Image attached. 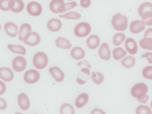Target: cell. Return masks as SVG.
<instances>
[{
    "label": "cell",
    "mask_w": 152,
    "mask_h": 114,
    "mask_svg": "<svg viewBox=\"0 0 152 114\" xmlns=\"http://www.w3.org/2000/svg\"><path fill=\"white\" fill-rule=\"evenodd\" d=\"M128 18L120 13H117L113 17L112 25L115 30L119 31H125L128 26Z\"/></svg>",
    "instance_id": "6da1fadb"
},
{
    "label": "cell",
    "mask_w": 152,
    "mask_h": 114,
    "mask_svg": "<svg viewBox=\"0 0 152 114\" xmlns=\"http://www.w3.org/2000/svg\"><path fill=\"white\" fill-rule=\"evenodd\" d=\"M33 64L35 67L37 69H44L48 65V57L44 52H37L34 56L33 58Z\"/></svg>",
    "instance_id": "7a4b0ae2"
},
{
    "label": "cell",
    "mask_w": 152,
    "mask_h": 114,
    "mask_svg": "<svg viewBox=\"0 0 152 114\" xmlns=\"http://www.w3.org/2000/svg\"><path fill=\"white\" fill-rule=\"evenodd\" d=\"M90 25L87 22H81L76 25L75 28V34L76 36L83 37L88 35L91 32Z\"/></svg>",
    "instance_id": "3957f363"
},
{
    "label": "cell",
    "mask_w": 152,
    "mask_h": 114,
    "mask_svg": "<svg viewBox=\"0 0 152 114\" xmlns=\"http://www.w3.org/2000/svg\"><path fill=\"white\" fill-rule=\"evenodd\" d=\"M138 14L142 20L147 19L152 17V4L147 2L144 3L138 8Z\"/></svg>",
    "instance_id": "277c9868"
},
{
    "label": "cell",
    "mask_w": 152,
    "mask_h": 114,
    "mask_svg": "<svg viewBox=\"0 0 152 114\" xmlns=\"http://www.w3.org/2000/svg\"><path fill=\"white\" fill-rule=\"evenodd\" d=\"M41 41L40 36L35 32H31L27 34L24 38V43L28 46H37Z\"/></svg>",
    "instance_id": "5b68a950"
},
{
    "label": "cell",
    "mask_w": 152,
    "mask_h": 114,
    "mask_svg": "<svg viewBox=\"0 0 152 114\" xmlns=\"http://www.w3.org/2000/svg\"><path fill=\"white\" fill-rule=\"evenodd\" d=\"M40 75L39 72L34 69H31L27 71L24 75V81L29 84L35 83L39 81Z\"/></svg>",
    "instance_id": "8992f818"
},
{
    "label": "cell",
    "mask_w": 152,
    "mask_h": 114,
    "mask_svg": "<svg viewBox=\"0 0 152 114\" xmlns=\"http://www.w3.org/2000/svg\"><path fill=\"white\" fill-rule=\"evenodd\" d=\"M27 10L30 15L37 17L41 15L42 11V8L39 3L32 1L28 4Z\"/></svg>",
    "instance_id": "52a82bcc"
},
{
    "label": "cell",
    "mask_w": 152,
    "mask_h": 114,
    "mask_svg": "<svg viewBox=\"0 0 152 114\" xmlns=\"http://www.w3.org/2000/svg\"><path fill=\"white\" fill-rule=\"evenodd\" d=\"M26 65L27 62L26 59L21 56L16 57L12 61V68L16 72L23 71L25 70Z\"/></svg>",
    "instance_id": "ba28073f"
},
{
    "label": "cell",
    "mask_w": 152,
    "mask_h": 114,
    "mask_svg": "<svg viewBox=\"0 0 152 114\" xmlns=\"http://www.w3.org/2000/svg\"><path fill=\"white\" fill-rule=\"evenodd\" d=\"M8 6L12 11L18 13L23 11L25 4L22 0H11L9 2Z\"/></svg>",
    "instance_id": "9c48e42d"
},
{
    "label": "cell",
    "mask_w": 152,
    "mask_h": 114,
    "mask_svg": "<svg viewBox=\"0 0 152 114\" xmlns=\"http://www.w3.org/2000/svg\"><path fill=\"white\" fill-rule=\"evenodd\" d=\"M148 91V88L144 83H138L132 88L131 91V94L134 97H137L140 93H146Z\"/></svg>",
    "instance_id": "30bf717a"
},
{
    "label": "cell",
    "mask_w": 152,
    "mask_h": 114,
    "mask_svg": "<svg viewBox=\"0 0 152 114\" xmlns=\"http://www.w3.org/2000/svg\"><path fill=\"white\" fill-rule=\"evenodd\" d=\"M125 45L126 49L131 55H135L137 53L138 51L137 44L133 38H127L125 41Z\"/></svg>",
    "instance_id": "8fae6325"
},
{
    "label": "cell",
    "mask_w": 152,
    "mask_h": 114,
    "mask_svg": "<svg viewBox=\"0 0 152 114\" xmlns=\"http://www.w3.org/2000/svg\"><path fill=\"white\" fill-rule=\"evenodd\" d=\"M4 29L7 34L11 37L17 36L18 33V26L12 22H7L4 25Z\"/></svg>",
    "instance_id": "7c38bea8"
},
{
    "label": "cell",
    "mask_w": 152,
    "mask_h": 114,
    "mask_svg": "<svg viewBox=\"0 0 152 114\" xmlns=\"http://www.w3.org/2000/svg\"><path fill=\"white\" fill-rule=\"evenodd\" d=\"M145 29V24L141 20H136L131 22L130 25V30L131 33L137 34L141 33Z\"/></svg>",
    "instance_id": "4fadbf2b"
},
{
    "label": "cell",
    "mask_w": 152,
    "mask_h": 114,
    "mask_svg": "<svg viewBox=\"0 0 152 114\" xmlns=\"http://www.w3.org/2000/svg\"><path fill=\"white\" fill-rule=\"evenodd\" d=\"M99 55L102 59L108 60L110 59L111 52L107 43H103L99 50Z\"/></svg>",
    "instance_id": "5bb4252c"
},
{
    "label": "cell",
    "mask_w": 152,
    "mask_h": 114,
    "mask_svg": "<svg viewBox=\"0 0 152 114\" xmlns=\"http://www.w3.org/2000/svg\"><path fill=\"white\" fill-rule=\"evenodd\" d=\"M14 77L13 72L10 68L7 67L0 68V78L4 81H11Z\"/></svg>",
    "instance_id": "9a60e30c"
},
{
    "label": "cell",
    "mask_w": 152,
    "mask_h": 114,
    "mask_svg": "<svg viewBox=\"0 0 152 114\" xmlns=\"http://www.w3.org/2000/svg\"><path fill=\"white\" fill-rule=\"evenodd\" d=\"M49 71L53 78L58 82L63 81L65 77L63 72L58 67H53L49 69Z\"/></svg>",
    "instance_id": "2e32d148"
},
{
    "label": "cell",
    "mask_w": 152,
    "mask_h": 114,
    "mask_svg": "<svg viewBox=\"0 0 152 114\" xmlns=\"http://www.w3.org/2000/svg\"><path fill=\"white\" fill-rule=\"evenodd\" d=\"M18 103L20 109L27 110L30 107V101L28 96L25 93L20 94L18 97Z\"/></svg>",
    "instance_id": "e0dca14e"
},
{
    "label": "cell",
    "mask_w": 152,
    "mask_h": 114,
    "mask_svg": "<svg viewBox=\"0 0 152 114\" xmlns=\"http://www.w3.org/2000/svg\"><path fill=\"white\" fill-rule=\"evenodd\" d=\"M62 27V23L60 20L53 18L47 23V28L52 32H58Z\"/></svg>",
    "instance_id": "ac0fdd59"
},
{
    "label": "cell",
    "mask_w": 152,
    "mask_h": 114,
    "mask_svg": "<svg viewBox=\"0 0 152 114\" xmlns=\"http://www.w3.org/2000/svg\"><path fill=\"white\" fill-rule=\"evenodd\" d=\"M90 73V71L88 68H84L81 69L79 74L77 78L78 83L80 85L85 84L89 78Z\"/></svg>",
    "instance_id": "d6986e66"
},
{
    "label": "cell",
    "mask_w": 152,
    "mask_h": 114,
    "mask_svg": "<svg viewBox=\"0 0 152 114\" xmlns=\"http://www.w3.org/2000/svg\"><path fill=\"white\" fill-rule=\"evenodd\" d=\"M100 43V38L96 35H92L90 36L88 38L86 41L88 47L91 49H95L97 48L99 46Z\"/></svg>",
    "instance_id": "ffe728a7"
},
{
    "label": "cell",
    "mask_w": 152,
    "mask_h": 114,
    "mask_svg": "<svg viewBox=\"0 0 152 114\" xmlns=\"http://www.w3.org/2000/svg\"><path fill=\"white\" fill-rule=\"evenodd\" d=\"M56 46L58 48L68 49L72 47V44L69 40L63 37H59L55 41Z\"/></svg>",
    "instance_id": "44dd1931"
},
{
    "label": "cell",
    "mask_w": 152,
    "mask_h": 114,
    "mask_svg": "<svg viewBox=\"0 0 152 114\" xmlns=\"http://www.w3.org/2000/svg\"><path fill=\"white\" fill-rule=\"evenodd\" d=\"M71 56L75 59L80 60L85 57V52L84 49L80 47H75L71 50Z\"/></svg>",
    "instance_id": "7402d4cb"
},
{
    "label": "cell",
    "mask_w": 152,
    "mask_h": 114,
    "mask_svg": "<svg viewBox=\"0 0 152 114\" xmlns=\"http://www.w3.org/2000/svg\"><path fill=\"white\" fill-rule=\"evenodd\" d=\"M88 100V96L86 93H82L76 99L75 106L77 108H81L86 105Z\"/></svg>",
    "instance_id": "603a6c76"
},
{
    "label": "cell",
    "mask_w": 152,
    "mask_h": 114,
    "mask_svg": "<svg viewBox=\"0 0 152 114\" xmlns=\"http://www.w3.org/2000/svg\"><path fill=\"white\" fill-rule=\"evenodd\" d=\"M31 27L29 24L25 23L21 25L19 31V38L20 41H24L25 36L31 31Z\"/></svg>",
    "instance_id": "cb8c5ba5"
},
{
    "label": "cell",
    "mask_w": 152,
    "mask_h": 114,
    "mask_svg": "<svg viewBox=\"0 0 152 114\" xmlns=\"http://www.w3.org/2000/svg\"><path fill=\"white\" fill-rule=\"evenodd\" d=\"M8 48L13 53H18L22 55H26V51L25 47L20 45L9 44Z\"/></svg>",
    "instance_id": "d4e9b609"
},
{
    "label": "cell",
    "mask_w": 152,
    "mask_h": 114,
    "mask_svg": "<svg viewBox=\"0 0 152 114\" xmlns=\"http://www.w3.org/2000/svg\"><path fill=\"white\" fill-rule=\"evenodd\" d=\"M135 59L132 56H128L121 60V64L124 67L127 68H131L135 64Z\"/></svg>",
    "instance_id": "484cf974"
},
{
    "label": "cell",
    "mask_w": 152,
    "mask_h": 114,
    "mask_svg": "<svg viewBox=\"0 0 152 114\" xmlns=\"http://www.w3.org/2000/svg\"><path fill=\"white\" fill-rule=\"evenodd\" d=\"M77 5V3L75 1L70 2L67 3L66 4H61L58 8V13H62V12H65L69 10L73 9V8L75 7Z\"/></svg>",
    "instance_id": "4316f807"
},
{
    "label": "cell",
    "mask_w": 152,
    "mask_h": 114,
    "mask_svg": "<svg viewBox=\"0 0 152 114\" xmlns=\"http://www.w3.org/2000/svg\"><path fill=\"white\" fill-rule=\"evenodd\" d=\"M140 46L144 49L152 50V38L145 37L139 42Z\"/></svg>",
    "instance_id": "83f0119b"
},
{
    "label": "cell",
    "mask_w": 152,
    "mask_h": 114,
    "mask_svg": "<svg viewBox=\"0 0 152 114\" xmlns=\"http://www.w3.org/2000/svg\"><path fill=\"white\" fill-rule=\"evenodd\" d=\"M113 57L116 60H119L126 55L127 53L121 47L116 48L113 51Z\"/></svg>",
    "instance_id": "f1b7e54d"
},
{
    "label": "cell",
    "mask_w": 152,
    "mask_h": 114,
    "mask_svg": "<svg viewBox=\"0 0 152 114\" xmlns=\"http://www.w3.org/2000/svg\"><path fill=\"white\" fill-rule=\"evenodd\" d=\"M93 81L97 85L101 84L104 80V76L102 73L93 72L91 76Z\"/></svg>",
    "instance_id": "f546056e"
},
{
    "label": "cell",
    "mask_w": 152,
    "mask_h": 114,
    "mask_svg": "<svg viewBox=\"0 0 152 114\" xmlns=\"http://www.w3.org/2000/svg\"><path fill=\"white\" fill-rule=\"evenodd\" d=\"M60 17L69 20H77L80 18L81 15L76 12H69L59 16Z\"/></svg>",
    "instance_id": "4dcf8cb0"
},
{
    "label": "cell",
    "mask_w": 152,
    "mask_h": 114,
    "mask_svg": "<svg viewBox=\"0 0 152 114\" xmlns=\"http://www.w3.org/2000/svg\"><path fill=\"white\" fill-rule=\"evenodd\" d=\"M64 3L63 0H52L50 4V9L52 12L58 13V8L61 4Z\"/></svg>",
    "instance_id": "1f68e13d"
},
{
    "label": "cell",
    "mask_w": 152,
    "mask_h": 114,
    "mask_svg": "<svg viewBox=\"0 0 152 114\" xmlns=\"http://www.w3.org/2000/svg\"><path fill=\"white\" fill-rule=\"evenodd\" d=\"M126 37V35L122 33H118L116 34L113 36V44L115 46H119L125 40Z\"/></svg>",
    "instance_id": "d6a6232c"
},
{
    "label": "cell",
    "mask_w": 152,
    "mask_h": 114,
    "mask_svg": "<svg viewBox=\"0 0 152 114\" xmlns=\"http://www.w3.org/2000/svg\"><path fill=\"white\" fill-rule=\"evenodd\" d=\"M60 113L61 114H75V109L69 104H64L61 107Z\"/></svg>",
    "instance_id": "836d02e7"
},
{
    "label": "cell",
    "mask_w": 152,
    "mask_h": 114,
    "mask_svg": "<svg viewBox=\"0 0 152 114\" xmlns=\"http://www.w3.org/2000/svg\"><path fill=\"white\" fill-rule=\"evenodd\" d=\"M136 114H151L152 112L150 107L147 106L140 105L137 109Z\"/></svg>",
    "instance_id": "e575fe53"
},
{
    "label": "cell",
    "mask_w": 152,
    "mask_h": 114,
    "mask_svg": "<svg viewBox=\"0 0 152 114\" xmlns=\"http://www.w3.org/2000/svg\"><path fill=\"white\" fill-rule=\"evenodd\" d=\"M142 74L145 78L152 80V66L146 67L143 70Z\"/></svg>",
    "instance_id": "d590c367"
},
{
    "label": "cell",
    "mask_w": 152,
    "mask_h": 114,
    "mask_svg": "<svg viewBox=\"0 0 152 114\" xmlns=\"http://www.w3.org/2000/svg\"><path fill=\"white\" fill-rule=\"evenodd\" d=\"M149 98V96L146 95L145 93H140L137 96V98L138 101L140 102V103L145 104V103H147Z\"/></svg>",
    "instance_id": "8d00e7d4"
},
{
    "label": "cell",
    "mask_w": 152,
    "mask_h": 114,
    "mask_svg": "<svg viewBox=\"0 0 152 114\" xmlns=\"http://www.w3.org/2000/svg\"><path fill=\"white\" fill-rule=\"evenodd\" d=\"M11 0H0V9L2 10L7 11L9 10V2Z\"/></svg>",
    "instance_id": "74e56055"
},
{
    "label": "cell",
    "mask_w": 152,
    "mask_h": 114,
    "mask_svg": "<svg viewBox=\"0 0 152 114\" xmlns=\"http://www.w3.org/2000/svg\"><path fill=\"white\" fill-rule=\"evenodd\" d=\"M80 4L83 8H88L91 4V1L90 0H80Z\"/></svg>",
    "instance_id": "f35d334b"
},
{
    "label": "cell",
    "mask_w": 152,
    "mask_h": 114,
    "mask_svg": "<svg viewBox=\"0 0 152 114\" xmlns=\"http://www.w3.org/2000/svg\"><path fill=\"white\" fill-rule=\"evenodd\" d=\"M145 57L148 60V62L150 64H152V53L147 52L145 53L142 56V58Z\"/></svg>",
    "instance_id": "ab89813d"
},
{
    "label": "cell",
    "mask_w": 152,
    "mask_h": 114,
    "mask_svg": "<svg viewBox=\"0 0 152 114\" xmlns=\"http://www.w3.org/2000/svg\"><path fill=\"white\" fill-rule=\"evenodd\" d=\"M7 103L3 99L0 98V110H4L7 107Z\"/></svg>",
    "instance_id": "60d3db41"
},
{
    "label": "cell",
    "mask_w": 152,
    "mask_h": 114,
    "mask_svg": "<svg viewBox=\"0 0 152 114\" xmlns=\"http://www.w3.org/2000/svg\"><path fill=\"white\" fill-rule=\"evenodd\" d=\"M6 91V85L3 82L0 81V96L2 95Z\"/></svg>",
    "instance_id": "b9f144b4"
},
{
    "label": "cell",
    "mask_w": 152,
    "mask_h": 114,
    "mask_svg": "<svg viewBox=\"0 0 152 114\" xmlns=\"http://www.w3.org/2000/svg\"><path fill=\"white\" fill-rule=\"evenodd\" d=\"M144 37H150L152 38V28H149L145 33Z\"/></svg>",
    "instance_id": "7bdbcfd3"
},
{
    "label": "cell",
    "mask_w": 152,
    "mask_h": 114,
    "mask_svg": "<svg viewBox=\"0 0 152 114\" xmlns=\"http://www.w3.org/2000/svg\"><path fill=\"white\" fill-rule=\"evenodd\" d=\"M91 114H105V113L102 110L95 108L91 112Z\"/></svg>",
    "instance_id": "ee69618b"
},
{
    "label": "cell",
    "mask_w": 152,
    "mask_h": 114,
    "mask_svg": "<svg viewBox=\"0 0 152 114\" xmlns=\"http://www.w3.org/2000/svg\"><path fill=\"white\" fill-rule=\"evenodd\" d=\"M151 108L152 109V101L151 102Z\"/></svg>",
    "instance_id": "f6af8a7d"
},
{
    "label": "cell",
    "mask_w": 152,
    "mask_h": 114,
    "mask_svg": "<svg viewBox=\"0 0 152 114\" xmlns=\"http://www.w3.org/2000/svg\"><path fill=\"white\" fill-rule=\"evenodd\" d=\"M1 25H0V30H1Z\"/></svg>",
    "instance_id": "bcb514c9"
},
{
    "label": "cell",
    "mask_w": 152,
    "mask_h": 114,
    "mask_svg": "<svg viewBox=\"0 0 152 114\" xmlns=\"http://www.w3.org/2000/svg\"><path fill=\"white\" fill-rule=\"evenodd\" d=\"M67 1H73V0H67Z\"/></svg>",
    "instance_id": "7dc6e473"
}]
</instances>
